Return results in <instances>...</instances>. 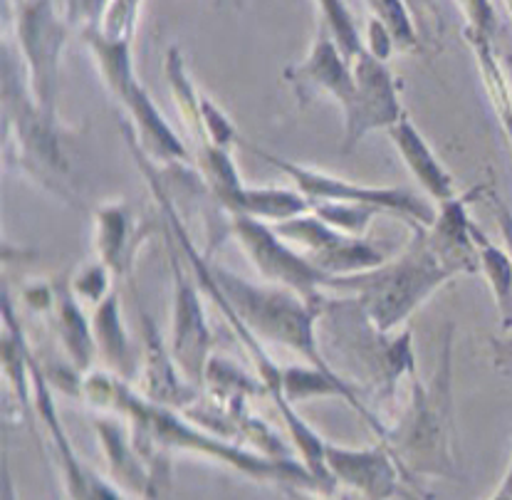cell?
<instances>
[{"mask_svg":"<svg viewBox=\"0 0 512 500\" xmlns=\"http://www.w3.org/2000/svg\"><path fill=\"white\" fill-rule=\"evenodd\" d=\"M483 191L478 186L441 203L431 226L414 228V238L404 253L367 273L329 278L327 295H354L369 327L379 335L394 332L448 280L480 270L468 203Z\"/></svg>","mask_w":512,"mask_h":500,"instance_id":"6da1fadb","label":"cell"},{"mask_svg":"<svg viewBox=\"0 0 512 500\" xmlns=\"http://www.w3.org/2000/svg\"><path fill=\"white\" fill-rule=\"evenodd\" d=\"M80 397L117 419H127L134 446L156 473L171 476V456L193 453L198 458L223 463L255 483H275L282 486V491L307 488V491L325 493L320 481L307 471L300 458H273L235 441L221 439L188 416H181V411L141 397L139 392H134L132 384L107 369H97L82 377Z\"/></svg>","mask_w":512,"mask_h":500,"instance_id":"7a4b0ae2","label":"cell"},{"mask_svg":"<svg viewBox=\"0 0 512 500\" xmlns=\"http://www.w3.org/2000/svg\"><path fill=\"white\" fill-rule=\"evenodd\" d=\"M122 134H124V142H127V149H129V154H132L134 164L139 166V171L146 176L151 191H154V199H156V203H159V211H161V218H164V226L169 228L171 236H174V241H176V246H179L181 253H184L188 268H191V273L196 275L198 285H201V290H203V295H206V298L211 300L213 305L218 307V310H221L223 320L228 322V327H231L233 335L238 337V342L243 345V350L250 357V362L255 364V377H258L260 382L265 384V389H268V399H273V404H275V409H278L280 419L285 421L287 431H290L292 446H295L297 458H300V461L305 463L307 471H310L312 476L320 481L322 491H325L327 496H332V493L337 491V483L332 481V476H329V471L325 466L327 441L322 439V436L317 434V431L312 429V426L307 424V421L302 419L300 414H297V409H292V406L285 404V399H282V367H280V364H275V359L270 357L268 347H265L263 342H260L258 337H255L253 332L248 330V327H245V322L240 320L238 315H235V312L231 310V305H228L226 298L221 295L216 280H213L211 255L201 253V250L193 246L191 233H188L184 221H181L179 211H176L174 199H171L169 189H166V184H164V179H161L159 171L154 169V161H151V156L146 154L144 149H141L137 134H134V129L129 127L127 122H122Z\"/></svg>","mask_w":512,"mask_h":500,"instance_id":"3957f363","label":"cell"},{"mask_svg":"<svg viewBox=\"0 0 512 500\" xmlns=\"http://www.w3.org/2000/svg\"><path fill=\"white\" fill-rule=\"evenodd\" d=\"M381 444L391 451L404 476L451 478L453 458V327H446L438 367L431 379L411 377L404 414L386 426Z\"/></svg>","mask_w":512,"mask_h":500,"instance_id":"277c9868","label":"cell"},{"mask_svg":"<svg viewBox=\"0 0 512 500\" xmlns=\"http://www.w3.org/2000/svg\"><path fill=\"white\" fill-rule=\"evenodd\" d=\"M211 270L231 310L263 345L285 347L305 364H312L332 377H342L332 362H327L317 342V320L322 310L278 285L250 283L243 275L231 273L216 263H211Z\"/></svg>","mask_w":512,"mask_h":500,"instance_id":"5b68a950","label":"cell"},{"mask_svg":"<svg viewBox=\"0 0 512 500\" xmlns=\"http://www.w3.org/2000/svg\"><path fill=\"white\" fill-rule=\"evenodd\" d=\"M85 40L97 57L99 72H102L107 90L117 97L127 112L129 127L137 134L141 149L151 156V161L159 164H191L193 154L188 151L184 139L174 132L164 114L159 112L149 92L137 80V72L132 67V52L129 40H117L104 35L102 30L87 28Z\"/></svg>","mask_w":512,"mask_h":500,"instance_id":"8992f818","label":"cell"},{"mask_svg":"<svg viewBox=\"0 0 512 500\" xmlns=\"http://www.w3.org/2000/svg\"><path fill=\"white\" fill-rule=\"evenodd\" d=\"M3 132L5 149L15 144V161L28 171L40 186L50 189L60 199L72 201L70 164L57 142V117L47 114L30 87L13 75L8 57L3 67Z\"/></svg>","mask_w":512,"mask_h":500,"instance_id":"52a82bcc","label":"cell"},{"mask_svg":"<svg viewBox=\"0 0 512 500\" xmlns=\"http://www.w3.org/2000/svg\"><path fill=\"white\" fill-rule=\"evenodd\" d=\"M240 144H243L250 154L260 156V159L268 161L270 166L282 171V174L295 184V189L310 199L312 206H317V203H357V206H369L376 208L379 213H391V216L404 218L411 226V231H414V228H428L436 221L438 208H433L423 196L414 194V191L409 189L347 181L342 179V176L325 174V171H317L310 169V166L282 159V156L273 154V151L255 147V144L245 142V139H240Z\"/></svg>","mask_w":512,"mask_h":500,"instance_id":"ba28073f","label":"cell"},{"mask_svg":"<svg viewBox=\"0 0 512 500\" xmlns=\"http://www.w3.org/2000/svg\"><path fill=\"white\" fill-rule=\"evenodd\" d=\"M228 231L270 285L300 295L317 310H327V302L332 300L327 295L329 275L278 236L270 223L250 216H228Z\"/></svg>","mask_w":512,"mask_h":500,"instance_id":"9c48e42d","label":"cell"},{"mask_svg":"<svg viewBox=\"0 0 512 500\" xmlns=\"http://www.w3.org/2000/svg\"><path fill=\"white\" fill-rule=\"evenodd\" d=\"M166 250H169L171 280H174V307H171V354L181 374L193 387H206L208 364L213 359V332L208 327L203 290L188 268L184 253L164 226Z\"/></svg>","mask_w":512,"mask_h":500,"instance_id":"30bf717a","label":"cell"},{"mask_svg":"<svg viewBox=\"0 0 512 500\" xmlns=\"http://www.w3.org/2000/svg\"><path fill=\"white\" fill-rule=\"evenodd\" d=\"M354 95L344 112L342 151L349 154L372 132H389L401 117L404 107L399 100V85L384 60L367 48L352 60Z\"/></svg>","mask_w":512,"mask_h":500,"instance_id":"8fae6325","label":"cell"},{"mask_svg":"<svg viewBox=\"0 0 512 500\" xmlns=\"http://www.w3.org/2000/svg\"><path fill=\"white\" fill-rule=\"evenodd\" d=\"M273 228L329 278H349L386 263V253L374 241L344 236L315 213H305Z\"/></svg>","mask_w":512,"mask_h":500,"instance_id":"7c38bea8","label":"cell"},{"mask_svg":"<svg viewBox=\"0 0 512 500\" xmlns=\"http://www.w3.org/2000/svg\"><path fill=\"white\" fill-rule=\"evenodd\" d=\"M30 382H33V406L38 411L40 421H43L47 431V441H50L52 451H55L57 468H60L62 486H65L67 500H129L112 481L97 476L90 466L80 458V453L72 446L70 436H67L65 426H62L60 414L55 409V397H52L50 379L45 377L43 369L35 364L30 369Z\"/></svg>","mask_w":512,"mask_h":500,"instance_id":"4fadbf2b","label":"cell"},{"mask_svg":"<svg viewBox=\"0 0 512 500\" xmlns=\"http://www.w3.org/2000/svg\"><path fill=\"white\" fill-rule=\"evenodd\" d=\"M20 45L28 62V87L35 102L57 117V62L62 50V28L55 23L45 0L28 5L20 13Z\"/></svg>","mask_w":512,"mask_h":500,"instance_id":"5bb4252c","label":"cell"},{"mask_svg":"<svg viewBox=\"0 0 512 500\" xmlns=\"http://www.w3.org/2000/svg\"><path fill=\"white\" fill-rule=\"evenodd\" d=\"M325 466L337 486L349 488L364 500H391L399 496L404 471L384 444L372 449H349L327 441Z\"/></svg>","mask_w":512,"mask_h":500,"instance_id":"9a60e30c","label":"cell"},{"mask_svg":"<svg viewBox=\"0 0 512 500\" xmlns=\"http://www.w3.org/2000/svg\"><path fill=\"white\" fill-rule=\"evenodd\" d=\"M99 446L109 466V481L124 493V496H137L139 500L161 498L169 491L171 476L156 473L144 461L137 446H134L132 429L117 419H97L94 421Z\"/></svg>","mask_w":512,"mask_h":500,"instance_id":"2e32d148","label":"cell"},{"mask_svg":"<svg viewBox=\"0 0 512 500\" xmlns=\"http://www.w3.org/2000/svg\"><path fill=\"white\" fill-rule=\"evenodd\" d=\"M285 80L290 82L292 92H295L297 102L302 107L310 104L317 95H329L344 109L352 102L354 95L352 62L344 57V52L334 43L332 33L327 28L320 30L310 57L302 65L287 67Z\"/></svg>","mask_w":512,"mask_h":500,"instance_id":"e0dca14e","label":"cell"},{"mask_svg":"<svg viewBox=\"0 0 512 500\" xmlns=\"http://www.w3.org/2000/svg\"><path fill=\"white\" fill-rule=\"evenodd\" d=\"M141 322V340H144V364H141V397L159 406L186 411L188 406L196 404L198 387L181 374L176 364L171 347L161 337L156 322L146 315V310H139Z\"/></svg>","mask_w":512,"mask_h":500,"instance_id":"ac0fdd59","label":"cell"},{"mask_svg":"<svg viewBox=\"0 0 512 500\" xmlns=\"http://www.w3.org/2000/svg\"><path fill=\"white\" fill-rule=\"evenodd\" d=\"M146 231L139 226L134 208L127 201H109L94 211V246L97 260L112 270L114 278H124L132 270L137 250Z\"/></svg>","mask_w":512,"mask_h":500,"instance_id":"d6986e66","label":"cell"},{"mask_svg":"<svg viewBox=\"0 0 512 500\" xmlns=\"http://www.w3.org/2000/svg\"><path fill=\"white\" fill-rule=\"evenodd\" d=\"M50 288L52 298L50 305H47V312H50L57 340H60L62 350L70 357L72 367L82 374H90L94 357H97L92 317L85 315L82 302L72 293V285L67 280H57Z\"/></svg>","mask_w":512,"mask_h":500,"instance_id":"ffe728a7","label":"cell"},{"mask_svg":"<svg viewBox=\"0 0 512 500\" xmlns=\"http://www.w3.org/2000/svg\"><path fill=\"white\" fill-rule=\"evenodd\" d=\"M386 134H389V139L394 142V147L399 151L406 169L414 174L416 184L426 191L428 199L436 201L438 206L456 199L458 194L456 186H453V176L443 169L438 156L433 154L431 144L426 142V137L419 132V127L411 122L409 114H404V117H401Z\"/></svg>","mask_w":512,"mask_h":500,"instance_id":"44dd1931","label":"cell"},{"mask_svg":"<svg viewBox=\"0 0 512 500\" xmlns=\"http://www.w3.org/2000/svg\"><path fill=\"white\" fill-rule=\"evenodd\" d=\"M92 332L94 342H97V357L102 359L107 372L117 374L124 382H132L137 367H134L132 342H129L127 327H124L117 290H112L107 298L94 307Z\"/></svg>","mask_w":512,"mask_h":500,"instance_id":"7402d4cb","label":"cell"},{"mask_svg":"<svg viewBox=\"0 0 512 500\" xmlns=\"http://www.w3.org/2000/svg\"><path fill=\"white\" fill-rule=\"evenodd\" d=\"M228 216H250L258 221L278 226L292 221L305 213H312V203L297 189H282V186H245L231 206L226 208Z\"/></svg>","mask_w":512,"mask_h":500,"instance_id":"603a6c76","label":"cell"},{"mask_svg":"<svg viewBox=\"0 0 512 500\" xmlns=\"http://www.w3.org/2000/svg\"><path fill=\"white\" fill-rule=\"evenodd\" d=\"M30 369H33V354L25 345L23 327L15 317L13 305L8 295H3V372L10 379L13 394L18 397L20 406L28 409L33 404V382H30Z\"/></svg>","mask_w":512,"mask_h":500,"instance_id":"cb8c5ba5","label":"cell"},{"mask_svg":"<svg viewBox=\"0 0 512 500\" xmlns=\"http://www.w3.org/2000/svg\"><path fill=\"white\" fill-rule=\"evenodd\" d=\"M475 248H478L480 270L488 278L490 290L498 302L500 320L505 327H512V255L490 243L478 226H475Z\"/></svg>","mask_w":512,"mask_h":500,"instance_id":"d4e9b609","label":"cell"},{"mask_svg":"<svg viewBox=\"0 0 512 500\" xmlns=\"http://www.w3.org/2000/svg\"><path fill=\"white\" fill-rule=\"evenodd\" d=\"M312 213L320 216L334 231L362 238L379 211L369 206H357V203H317L312 206Z\"/></svg>","mask_w":512,"mask_h":500,"instance_id":"484cf974","label":"cell"},{"mask_svg":"<svg viewBox=\"0 0 512 500\" xmlns=\"http://www.w3.org/2000/svg\"><path fill=\"white\" fill-rule=\"evenodd\" d=\"M369 8L374 10L376 23L391 35V43L399 50L416 48V33L411 25L409 13H406L401 0H369Z\"/></svg>","mask_w":512,"mask_h":500,"instance_id":"4316f807","label":"cell"},{"mask_svg":"<svg viewBox=\"0 0 512 500\" xmlns=\"http://www.w3.org/2000/svg\"><path fill=\"white\" fill-rule=\"evenodd\" d=\"M112 278V270L104 263H99V260H94V263L85 265V268L70 280L72 293L77 295L80 302H90V305L97 307L99 302L112 293Z\"/></svg>","mask_w":512,"mask_h":500,"instance_id":"83f0119b","label":"cell"},{"mask_svg":"<svg viewBox=\"0 0 512 500\" xmlns=\"http://www.w3.org/2000/svg\"><path fill=\"white\" fill-rule=\"evenodd\" d=\"M495 216H498L500 231H503L505 241H508V253L512 255V213L498 199H495Z\"/></svg>","mask_w":512,"mask_h":500,"instance_id":"f1b7e54d","label":"cell"},{"mask_svg":"<svg viewBox=\"0 0 512 500\" xmlns=\"http://www.w3.org/2000/svg\"><path fill=\"white\" fill-rule=\"evenodd\" d=\"M285 493L290 500H332V496H325V493L307 491V488H285Z\"/></svg>","mask_w":512,"mask_h":500,"instance_id":"f546056e","label":"cell"},{"mask_svg":"<svg viewBox=\"0 0 512 500\" xmlns=\"http://www.w3.org/2000/svg\"><path fill=\"white\" fill-rule=\"evenodd\" d=\"M3 500H15V491H13V481H10L8 466H3Z\"/></svg>","mask_w":512,"mask_h":500,"instance_id":"4dcf8cb0","label":"cell"},{"mask_svg":"<svg viewBox=\"0 0 512 500\" xmlns=\"http://www.w3.org/2000/svg\"><path fill=\"white\" fill-rule=\"evenodd\" d=\"M498 493H508V496H512V461H510L508 473H505V476H503V483H500Z\"/></svg>","mask_w":512,"mask_h":500,"instance_id":"1f68e13d","label":"cell"},{"mask_svg":"<svg viewBox=\"0 0 512 500\" xmlns=\"http://www.w3.org/2000/svg\"><path fill=\"white\" fill-rule=\"evenodd\" d=\"M490 500H512V496H508V493H498V491H495V496L490 498Z\"/></svg>","mask_w":512,"mask_h":500,"instance_id":"d6a6232c","label":"cell"},{"mask_svg":"<svg viewBox=\"0 0 512 500\" xmlns=\"http://www.w3.org/2000/svg\"><path fill=\"white\" fill-rule=\"evenodd\" d=\"M149 500H161V498H149Z\"/></svg>","mask_w":512,"mask_h":500,"instance_id":"836d02e7","label":"cell"}]
</instances>
